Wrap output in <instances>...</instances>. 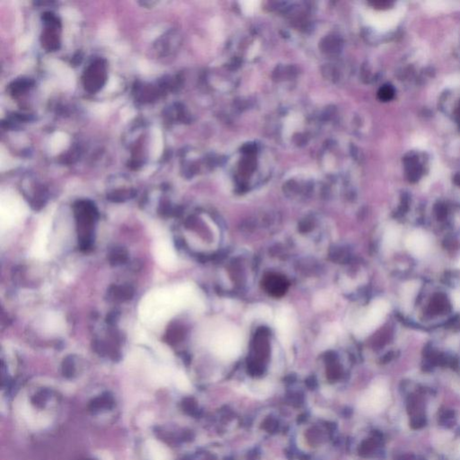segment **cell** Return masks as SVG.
<instances>
[{
    "instance_id": "cell-21",
    "label": "cell",
    "mask_w": 460,
    "mask_h": 460,
    "mask_svg": "<svg viewBox=\"0 0 460 460\" xmlns=\"http://www.w3.org/2000/svg\"><path fill=\"white\" fill-rule=\"evenodd\" d=\"M30 42H31V38L30 37H25V38H23L22 40L20 41L19 43V48L20 50H24L26 49L27 47L30 45Z\"/></svg>"
},
{
    "instance_id": "cell-1",
    "label": "cell",
    "mask_w": 460,
    "mask_h": 460,
    "mask_svg": "<svg viewBox=\"0 0 460 460\" xmlns=\"http://www.w3.org/2000/svg\"><path fill=\"white\" fill-rule=\"evenodd\" d=\"M243 339L241 333L234 326H223L212 340V350L223 360H233L241 352Z\"/></svg>"
},
{
    "instance_id": "cell-14",
    "label": "cell",
    "mask_w": 460,
    "mask_h": 460,
    "mask_svg": "<svg viewBox=\"0 0 460 460\" xmlns=\"http://www.w3.org/2000/svg\"><path fill=\"white\" fill-rule=\"evenodd\" d=\"M127 260L126 251L123 248H115L110 255V262L114 265H121Z\"/></svg>"
},
{
    "instance_id": "cell-7",
    "label": "cell",
    "mask_w": 460,
    "mask_h": 460,
    "mask_svg": "<svg viewBox=\"0 0 460 460\" xmlns=\"http://www.w3.org/2000/svg\"><path fill=\"white\" fill-rule=\"evenodd\" d=\"M401 236V232L399 228L397 226H390L385 230L384 238H383V245L385 249H394L397 248L399 244Z\"/></svg>"
},
{
    "instance_id": "cell-12",
    "label": "cell",
    "mask_w": 460,
    "mask_h": 460,
    "mask_svg": "<svg viewBox=\"0 0 460 460\" xmlns=\"http://www.w3.org/2000/svg\"><path fill=\"white\" fill-rule=\"evenodd\" d=\"M110 296L115 300H127L133 297V289L132 287L123 286V287H115L114 290L110 291Z\"/></svg>"
},
{
    "instance_id": "cell-17",
    "label": "cell",
    "mask_w": 460,
    "mask_h": 460,
    "mask_svg": "<svg viewBox=\"0 0 460 460\" xmlns=\"http://www.w3.org/2000/svg\"><path fill=\"white\" fill-rule=\"evenodd\" d=\"M75 371V366H74V362L71 357H68L63 363V373L67 377H71L73 376Z\"/></svg>"
},
{
    "instance_id": "cell-19",
    "label": "cell",
    "mask_w": 460,
    "mask_h": 460,
    "mask_svg": "<svg viewBox=\"0 0 460 460\" xmlns=\"http://www.w3.org/2000/svg\"><path fill=\"white\" fill-rule=\"evenodd\" d=\"M118 86H119V81H118V79H117L116 77H111L109 81H108V84H107V86H106V90L109 91V92L115 91Z\"/></svg>"
},
{
    "instance_id": "cell-20",
    "label": "cell",
    "mask_w": 460,
    "mask_h": 460,
    "mask_svg": "<svg viewBox=\"0 0 460 460\" xmlns=\"http://www.w3.org/2000/svg\"><path fill=\"white\" fill-rule=\"evenodd\" d=\"M134 114H135V113H134V110H133V108L126 107L125 109L121 112V117H122L123 120L127 121V120L133 118V116H134Z\"/></svg>"
},
{
    "instance_id": "cell-15",
    "label": "cell",
    "mask_w": 460,
    "mask_h": 460,
    "mask_svg": "<svg viewBox=\"0 0 460 460\" xmlns=\"http://www.w3.org/2000/svg\"><path fill=\"white\" fill-rule=\"evenodd\" d=\"M395 96V90L391 86H383L380 89L378 93V96L381 101L383 102H387L391 100L392 98Z\"/></svg>"
},
{
    "instance_id": "cell-11",
    "label": "cell",
    "mask_w": 460,
    "mask_h": 460,
    "mask_svg": "<svg viewBox=\"0 0 460 460\" xmlns=\"http://www.w3.org/2000/svg\"><path fill=\"white\" fill-rule=\"evenodd\" d=\"M248 316L252 320H269V318H270V309L267 306H256L248 312Z\"/></svg>"
},
{
    "instance_id": "cell-6",
    "label": "cell",
    "mask_w": 460,
    "mask_h": 460,
    "mask_svg": "<svg viewBox=\"0 0 460 460\" xmlns=\"http://www.w3.org/2000/svg\"><path fill=\"white\" fill-rule=\"evenodd\" d=\"M51 68L59 77V78H60V80L62 82L64 86H72L74 85L73 73L64 64L55 60V61H52L51 63Z\"/></svg>"
},
{
    "instance_id": "cell-13",
    "label": "cell",
    "mask_w": 460,
    "mask_h": 460,
    "mask_svg": "<svg viewBox=\"0 0 460 460\" xmlns=\"http://www.w3.org/2000/svg\"><path fill=\"white\" fill-rule=\"evenodd\" d=\"M113 403H114L113 398L108 395H105V396L98 397L96 399H95L93 402H91L90 408L93 411H97V410H101V409L111 408Z\"/></svg>"
},
{
    "instance_id": "cell-4",
    "label": "cell",
    "mask_w": 460,
    "mask_h": 460,
    "mask_svg": "<svg viewBox=\"0 0 460 460\" xmlns=\"http://www.w3.org/2000/svg\"><path fill=\"white\" fill-rule=\"evenodd\" d=\"M296 316L288 307H282L276 315L275 327L280 342L284 346H289L293 340L296 330Z\"/></svg>"
},
{
    "instance_id": "cell-18",
    "label": "cell",
    "mask_w": 460,
    "mask_h": 460,
    "mask_svg": "<svg viewBox=\"0 0 460 460\" xmlns=\"http://www.w3.org/2000/svg\"><path fill=\"white\" fill-rule=\"evenodd\" d=\"M452 305L455 310L460 311V289L455 290L452 293Z\"/></svg>"
},
{
    "instance_id": "cell-23",
    "label": "cell",
    "mask_w": 460,
    "mask_h": 460,
    "mask_svg": "<svg viewBox=\"0 0 460 460\" xmlns=\"http://www.w3.org/2000/svg\"><path fill=\"white\" fill-rule=\"evenodd\" d=\"M459 265H460V263H459Z\"/></svg>"
},
{
    "instance_id": "cell-10",
    "label": "cell",
    "mask_w": 460,
    "mask_h": 460,
    "mask_svg": "<svg viewBox=\"0 0 460 460\" xmlns=\"http://www.w3.org/2000/svg\"><path fill=\"white\" fill-rule=\"evenodd\" d=\"M418 290V285L415 282H409L402 288V299L404 307H409L412 304L415 295Z\"/></svg>"
},
{
    "instance_id": "cell-3",
    "label": "cell",
    "mask_w": 460,
    "mask_h": 460,
    "mask_svg": "<svg viewBox=\"0 0 460 460\" xmlns=\"http://www.w3.org/2000/svg\"><path fill=\"white\" fill-rule=\"evenodd\" d=\"M389 400V392L384 383L374 384L360 400V408L369 414L380 413L386 407Z\"/></svg>"
},
{
    "instance_id": "cell-16",
    "label": "cell",
    "mask_w": 460,
    "mask_h": 460,
    "mask_svg": "<svg viewBox=\"0 0 460 460\" xmlns=\"http://www.w3.org/2000/svg\"><path fill=\"white\" fill-rule=\"evenodd\" d=\"M115 34H116L115 27L111 23H107L103 28L100 29V37L102 40H112L115 38Z\"/></svg>"
},
{
    "instance_id": "cell-9",
    "label": "cell",
    "mask_w": 460,
    "mask_h": 460,
    "mask_svg": "<svg viewBox=\"0 0 460 460\" xmlns=\"http://www.w3.org/2000/svg\"><path fill=\"white\" fill-rule=\"evenodd\" d=\"M163 151V137L161 131L158 128H155L152 132V139H151V148H150V155L154 158H158Z\"/></svg>"
},
{
    "instance_id": "cell-8",
    "label": "cell",
    "mask_w": 460,
    "mask_h": 460,
    "mask_svg": "<svg viewBox=\"0 0 460 460\" xmlns=\"http://www.w3.org/2000/svg\"><path fill=\"white\" fill-rule=\"evenodd\" d=\"M69 145V137L63 133H56L50 141V151L53 155L60 153Z\"/></svg>"
},
{
    "instance_id": "cell-22",
    "label": "cell",
    "mask_w": 460,
    "mask_h": 460,
    "mask_svg": "<svg viewBox=\"0 0 460 460\" xmlns=\"http://www.w3.org/2000/svg\"><path fill=\"white\" fill-rule=\"evenodd\" d=\"M65 17L69 18V19H73L75 20L77 18H78V14L76 13L74 10H71V9H69V10H66L65 11Z\"/></svg>"
},
{
    "instance_id": "cell-2",
    "label": "cell",
    "mask_w": 460,
    "mask_h": 460,
    "mask_svg": "<svg viewBox=\"0 0 460 460\" xmlns=\"http://www.w3.org/2000/svg\"><path fill=\"white\" fill-rule=\"evenodd\" d=\"M388 312V304L383 299H376L369 306L365 315L359 320L355 327L358 338H365L379 327Z\"/></svg>"
},
{
    "instance_id": "cell-5",
    "label": "cell",
    "mask_w": 460,
    "mask_h": 460,
    "mask_svg": "<svg viewBox=\"0 0 460 460\" xmlns=\"http://www.w3.org/2000/svg\"><path fill=\"white\" fill-rule=\"evenodd\" d=\"M405 247L410 253L416 258L425 256L430 249V241L428 236L422 231L412 232L405 240Z\"/></svg>"
}]
</instances>
